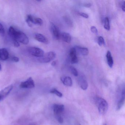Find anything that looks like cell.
<instances>
[{
    "mask_svg": "<svg viewBox=\"0 0 125 125\" xmlns=\"http://www.w3.org/2000/svg\"><path fill=\"white\" fill-rule=\"evenodd\" d=\"M8 33L13 42L17 41L24 44L29 43V39L26 34L23 32L16 30L13 27L9 28Z\"/></svg>",
    "mask_w": 125,
    "mask_h": 125,
    "instance_id": "6da1fadb",
    "label": "cell"
},
{
    "mask_svg": "<svg viewBox=\"0 0 125 125\" xmlns=\"http://www.w3.org/2000/svg\"><path fill=\"white\" fill-rule=\"evenodd\" d=\"M96 103L99 113L102 115L105 114L107 112L109 107V105L106 101L104 98L98 97L96 99Z\"/></svg>",
    "mask_w": 125,
    "mask_h": 125,
    "instance_id": "7a4b0ae2",
    "label": "cell"
},
{
    "mask_svg": "<svg viewBox=\"0 0 125 125\" xmlns=\"http://www.w3.org/2000/svg\"><path fill=\"white\" fill-rule=\"evenodd\" d=\"M26 22L30 27L32 26L33 24L41 26L43 24V21L41 18L35 17L31 15H28L26 18Z\"/></svg>",
    "mask_w": 125,
    "mask_h": 125,
    "instance_id": "3957f363",
    "label": "cell"
},
{
    "mask_svg": "<svg viewBox=\"0 0 125 125\" xmlns=\"http://www.w3.org/2000/svg\"><path fill=\"white\" fill-rule=\"evenodd\" d=\"M55 57V53L54 52H50L44 54L41 57L39 58L38 60L42 63H47L54 60Z\"/></svg>",
    "mask_w": 125,
    "mask_h": 125,
    "instance_id": "277c9868",
    "label": "cell"
},
{
    "mask_svg": "<svg viewBox=\"0 0 125 125\" xmlns=\"http://www.w3.org/2000/svg\"><path fill=\"white\" fill-rule=\"evenodd\" d=\"M28 51L31 55L37 57H41L44 54V51L38 47H30L28 49Z\"/></svg>",
    "mask_w": 125,
    "mask_h": 125,
    "instance_id": "5b68a950",
    "label": "cell"
},
{
    "mask_svg": "<svg viewBox=\"0 0 125 125\" xmlns=\"http://www.w3.org/2000/svg\"><path fill=\"white\" fill-rule=\"evenodd\" d=\"M50 28L54 39L56 40H59L60 38L61 34L58 28L53 23H51Z\"/></svg>",
    "mask_w": 125,
    "mask_h": 125,
    "instance_id": "8992f818",
    "label": "cell"
},
{
    "mask_svg": "<svg viewBox=\"0 0 125 125\" xmlns=\"http://www.w3.org/2000/svg\"><path fill=\"white\" fill-rule=\"evenodd\" d=\"M35 83L32 77H29L26 81L21 83L20 87L22 88H32L35 87Z\"/></svg>",
    "mask_w": 125,
    "mask_h": 125,
    "instance_id": "52a82bcc",
    "label": "cell"
},
{
    "mask_svg": "<svg viewBox=\"0 0 125 125\" xmlns=\"http://www.w3.org/2000/svg\"><path fill=\"white\" fill-rule=\"evenodd\" d=\"M13 88V85H10L0 91V102L3 100L10 94Z\"/></svg>",
    "mask_w": 125,
    "mask_h": 125,
    "instance_id": "ba28073f",
    "label": "cell"
},
{
    "mask_svg": "<svg viewBox=\"0 0 125 125\" xmlns=\"http://www.w3.org/2000/svg\"><path fill=\"white\" fill-rule=\"evenodd\" d=\"M65 106L63 104H55L53 106V112L55 115H61L64 111Z\"/></svg>",
    "mask_w": 125,
    "mask_h": 125,
    "instance_id": "9c48e42d",
    "label": "cell"
},
{
    "mask_svg": "<svg viewBox=\"0 0 125 125\" xmlns=\"http://www.w3.org/2000/svg\"><path fill=\"white\" fill-rule=\"evenodd\" d=\"M79 83L82 89L85 90L87 89L88 84L86 79L84 76H81L79 78Z\"/></svg>",
    "mask_w": 125,
    "mask_h": 125,
    "instance_id": "30bf717a",
    "label": "cell"
},
{
    "mask_svg": "<svg viewBox=\"0 0 125 125\" xmlns=\"http://www.w3.org/2000/svg\"><path fill=\"white\" fill-rule=\"evenodd\" d=\"M34 38L36 40L41 43L46 44H47L49 43V41L42 34L36 33L34 35Z\"/></svg>",
    "mask_w": 125,
    "mask_h": 125,
    "instance_id": "8fae6325",
    "label": "cell"
},
{
    "mask_svg": "<svg viewBox=\"0 0 125 125\" xmlns=\"http://www.w3.org/2000/svg\"><path fill=\"white\" fill-rule=\"evenodd\" d=\"M61 82L63 84L68 87H71L72 86L73 83L71 78L69 76H63L61 78Z\"/></svg>",
    "mask_w": 125,
    "mask_h": 125,
    "instance_id": "7c38bea8",
    "label": "cell"
},
{
    "mask_svg": "<svg viewBox=\"0 0 125 125\" xmlns=\"http://www.w3.org/2000/svg\"><path fill=\"white\" fill-rule=\"evenodd\" d=\"M9 53L5 48H2L0 49V59L5 61L8 58Z\"/></svg>",
    "mask_w": 125,
    "mask_h": 125,
    "instance_id": "4fadbf2b",
    "label": "cell"
},
{
    "mask_svg": "<svg viewBox=\"0 0 125 125\" xmlns=\"http://www.w3.org/2000/svg\"><path fill=\"white\" fill-rule=\"evenodd\" d=\"M125 91L123 90L121 93V98L118 102L116 108L117 110H120L124 104L125 102Z\"/></svg>",
    "mask_w": 125,
    "mask_h": 125,
    "instance_id": "5bb4252c",
    "label": "cell"
},
{
    "mask_svg": "<svg viewBox=\"0 0 125 125\" xmlns=\"http://www.w3.org/2000/svg\"><path fill=\"white\" fill-rule=\"evenodd\" d=\"M60 38L63 41L68 43H70L71 41V36L69 33H62L61 34Z\"/></svg>",
    "mask_w": 125,
    "mask_h": 125,
    "instance_id": "9a60e30c",
    "label": "cell"
},
{
    "mask_svg": "<svg viewBox=\"0 0 125 125\" xmlns=\"http://www.w3.org/2000/svg\"><path fill=\"white\" fill-rule=\"evenodd\" d=\"M106 57L108 65L109 66L110 68H112L114 62H113V58L112 57L111 52L109 51H107Z\"/></svg>",
    "mask_w": 125,
    "mask_h": 125,
    "instance_id": "2e32d148",
    "label": "cell"
},
{
    "mask_svg": "<svg viewBox=\"0 0 125 125\" xmlns=\"http://www.w3.org/2000/svg\"><path fill=\"white\" fill-rule=\"evenodd\" d=\"M75 48L77 51H78L81 54L84 56L88 55L89 53L88 49L87 48L80 47H76Z\"/></svg>",
    "mask_w": 125,
    "mask_h": 125,
    "instance_id": "e0dca14e",
    "label": "cell"
},
{
    "mask_svg": "<svg viewBox=\"0 0 125 125\" xmlns=\"http://www.w3.org/2000/svg\"><path fill=\"white\" fill-rule=\"evenodd\" d=\"M69 55L71 58L77 57V51L75 47H72L70 49Z\"/></svg>",
    "mask_w": 125,
    "mask_h": 125,
    "instance_id": "ac0fdd59",
    "label": "cell"
},
{
    "mask_svg": "<svg viewBox=\"0 0 125 125\" xmlns=\"http://www.w3.org/2000/svg\"><path fill=\"white\" fill-rule=\"evenodd\" d=\"M104 28L107 31H109L110 30L109 20V18L108 17H105V19H104Z\"/></svg>",
    "mask_w": 125,
    "mask_h": 125,
    "instance_id": "d6986e66",
    "label": "cell"
},
{
    "mask_svg": "<svg viewBox=\"0 0 125 125\" xmlns=\"http://www.w3.org/2000/svg\"><path fill=\"white\" fill-rule=\"evenodd\" d=\"M50 93H51L55 94L57 96L60 97V98H61L63 96L62 93H61L59 91L57 90L55 88H53V89H52L50 90Z\"/></svg>",
    "mask_w": 125,
    "mask_h": 125,
    "instance_id": "ffe728a7",
    "label": "cell"
},
{
    "mask_svg": "<svg viewBox=\"0 0 125 125\" xmlns=\"http://www.w3.org/2000/svg\"><path fill=\"white\" fill-rule=\"evenodd\" d=\"M98 44L100 46H102V45H104L105 44L104 39L102 36H99L97 40Z\"/></svg>",
    "mask_w": 125,
    "mask_h": 125,
    "instance_id": "44dd1931",
    "label": "cell"
},
{
    "mask_svg": "<svg viewBox=\"0 0 125 125\" xmlns=\"http://www.w3.org/2000/svg\"><path fill=\"white\" fill-rule=\"evenodd\" d=\"M70 70L74 76L76 77L77 76H78V72L76 69L75 68L73 67V66H71L70 67Z\"/></svg>",
    "mask_w": 125,
    "mask_h": 125,
    "instance_id": "7402d4cb",
    "label": "cell"
},
{
    "mask_svg": "<svg viewBox=\"0 0 125 125\" xmlns=\"http://www.w3.org/2000/svg\"><path fill=\"white\" fill-rule=\"evenodd\" d=\"M55 116L56 117V119L58 121V123L60 124L63 123V118L61 115H55Z\"/></svg>",
    "mask_w": 125,
    "mask_h": 125,
    "instance_id": "603a6c76",
    "label": "cell"
},
{
    "mask_svg": "<svg viewBox=\"0 0 125 125\" xmlns=\"http://www.w3.org/2000/svg\"><path fill=\"white\" fill-rule=\"evenodd\" d=\"M5 34V30L4 27L1 23H0V35L3 36Z\"/></svg>",
    "mask_w": 125,
    "mask_h": 125,
    "instance_id": "cb8c5ba5",
    "label": "cell"
},
{
    "mask_svg": "<svg viewBox=\"0 0 125 125\" xmlns=\"http://www.w3.org/2000/svg\"><path fill=\"white\" fill-rule=\"evenodd\" d=\"M78 60L77 57L71 58V62L72 64H75L78 63Z\"/></svg>",
    "mask_w": 125,
    "mask_h": 125,
    "instance_id": "d4e9b609",
    "label": "cell"
},
{
    "mask_svg": "<svg viewBox=\"0 0 125 125\" xmlns=\"http://www.w3.org/2000/svg\"><path fill=\"white\" fill-rule=\"evenodd\" d=\"M91 31L92 32L95 34H97L98 32V30L95 26H92L91 28Z\"/></svg>",
    "mask_w": 125,
    "mask_h": 125,
    "instance_id": "484cf974",
    "label": "cell"
},
{
    "mask_svg": "<svg viewBox=\"0 0 125 125\" xmlns=\"http://www.w3.org/2000/svg\"><path fill=\"white\" fill-rule=\"evenodd\" d=\"M79 15L82 17L85 18V19H88L89 17V16L87 14L85 13H83V12H80L79 13Z\"/></svg>",
    "mask_w": 125,
    "mask_h": 125,
    "instance_id": "4316f807",
    "label": "cell"
},
{
    "mask_svg": "<svg viewBox=\"0 0 125 125\" xmlns=\"http://www.w3.org/2000/svg\"><path fill=\"white\" fill-rule=\"evenodd\" d=\"M12 59L13 61L15 62H19L20 60L19 58L17 57H15V56L13 57L12 58Z\"/></svg>",
    "mask_w": 125,
    "mask_h": 125,
    "instance_id": "83f0119b",
    "label": "cell"
},
{
    "mask_svg": "<svg viewBox=\"0 0 125 125\" xmlns=\"http://www.w3.org/2000/svg\"><path fill=\"white\" fill-rule=\"evenodd\" d=\"M14 45V46L16 47H18L20 46V44L19 42H17V41L13 42Z\"/></svg>",
    "mask_w": 125,
    "mask_h": 125,
    "instance_id": "f1b7e54d",
    "label": "cell"
},
{
    "mask_svg": "<svg viewBox=\"0 0 125 125\" xmlns=\"http://www.w3.org/2000/svg\"><path fill=\"white\" fill-rule=\"evenodd\" d=\"M121 9H122V10H123V11H125V1H124L122 3V4H121Z\"/></svg>",
    "mask_w": 125,
    "mask_h": 125,
    "instance_id": "f546056e",
    "label": "cell"
},
{
    "mask_svg": "<svg viewBox=\"0 0 125 125\" xmlns=\"http://www.w3.org/2000/svg\"><path fill=\"white\" fill-rule=\"evenodd\" d=\"M91 5H92L91 3H84L83 5L84 6L87 8H90L91 6Z\"/></svg>",
    "mask_w": 125,
    "mask_h": 125,
    "instance_id": "4dcf8cb0",
    "label": "cell"
},
{
    "mask_svg": "<svg viewBox=\"0 0 125 125\" xmlns=\"http://www.w3.org/2000/svg\"><path fill=\"white\" fill-rule=\"evenodd\" d=\"M57 64V62L56 61H54L52 62V65L53 66H55Z\"/></svg>",
    "mask_w": 125,
    "mask_h": 125,
    "instance_id": "1f68e13d",
    "label": "cell"
},
{
    "mask_svg": "<svg viewBox=\"0 0 125 125\" xmlns=\"http://www.w3.org/2000/svg\"><path fill=\"white\" fill-rule=\"evenodd\" d=\"M2 69V66H1V64L0 63V71H1Z\"/></svg>",
    "mask_w": 125,
    "mask_h": 125,
    "instance_id": "d6a6232c",
    "label": "cell"
},
{
    "mask_svg": "<svg viewBox=\"0 0 125 125\" xmlns=\"http://www.w3.org/2000/svg\"><path fill=\"white\" fill-rule=\"evenodd\" d=\"M106 125V124H105V125Z\"/></svg>",
    "mask_w": 125,
    "mask_h": 125,
    "instance_id": "836d02e7",
    "label": "cell"
},
{
    "mask_svg": "<svg viewBox=\"0 0 125 125\" xmlns=\"http://www.w3.org/2000/svg\"></svg>",
    "mask_w": 125,
    "mask_h": 125,
    "instance_id": "e575fe53",
    "label": "cell"
}]
</instances>
